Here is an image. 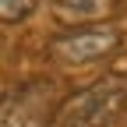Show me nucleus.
<instances>
[{
	"instance_id": "5",
	"label": "nucleus",
	"mask_w": 127,
	"mask_h": 127,
	"mask_svg": "<svg viewBox=\"0 0 127 127\" xmlns=\"http://www.w3.org/2000/svg\"><path fill=\"white\" fill-rule=\"evenodd\" d=\"M39 0H0V18H4L7 25H14V21H25L28 14H32V7H35Z\"/></svg>"
},
{
	"instance_id": "2",
	"label": "nucleus",
	"mask_w": 127,
	"mask_h": 127,
	"mask_svg": "<svg viewBox=\"0 0 127 127\" xmlns=\"http://www.w3.org/2000/svg\"><path fill=\"white\" fill-rule=\"evenodd\" d=\"M120 46V28L117 25H88V28H71L64 35L50 39V57L64 67H81L95 64Z\"/></svg>"
},
{
	"instance_id": "1",
	"label": "nucleus",
	"mask_w": 127,
	"mask_h": 127,
	"mask_svg": "<svg viewBox=\"0 0 127 127\" xmlns=\"http://www.w3.org/2000/svg\"><path fill=\"white\" fill-rule=\"evenodd\" d=\"M124 109H127V78L113 74L60 102L53 127H117Z\"/></svg>"
},
{
	"instance_id": "4",
	"label": "nucleus",
	"mask_w": 127,
	"mask_h": 127,
	"mask_svg": "<svg viewBox=\"0 0 127 127\" xmlns=\"http://www.w3.org/2000/svg\"><path fill=\"white\" fill-rule=\"evenodd\" d=\"M109 4H113V0H53V11H57L60 21H74V25H81V21L102 18V14L109 11Z\"/></svg>"
},
{
	"instance_id": "3",
	"label": "nucleus",
	"mask_w": 127,
	"mask_h": 127,
	"mask_svg": "<svg viewBox=\"0 0 127 127\" xmlns=\"http://www.w3.org/2000/svg\"><path fill=\"white\" fill-rule=\"evenodd\" d=\"M53 113V81L32 78L18 92L7 95L0 127H46Z\"/></svg>"
}]
</instances>
